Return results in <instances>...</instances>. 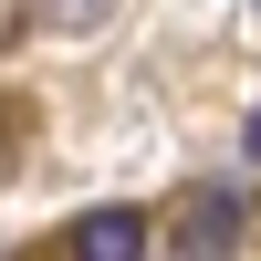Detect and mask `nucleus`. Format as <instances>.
I'll return each mask as SVG.
<instances>
[{
  "label": "nucleus",
  "instance_id": "obj_1",
  "mask_svg": "<svg viewBox=\"0 0 261 261\" xmlns=\"http://www.w3.org/2000/svg\"><path fill=\"white\" fill-rule=\"evenodd\" d=\"M178 251H188V261H230V251H241V199H230V188H199Z\"/></svg>",
  "mask_w": 261,
  "mask_h": 261
},
{
  "label": "nucleus",
  "instance_id": "obj_2",
  "mask_svg": "<svg viewBox=\"0 0 261 261\" xmlns=\"http://www.w3.org/2000/svg\"><path fill=\"white\" fill-rule=\"evenodd\" d=\"M73 261H146V220L136 209H84L73 220Z\"/></svg>",
  "mask_w": 261,
  "mask_h": 261
},
{
  "label": "nucleus",
  "instance_id": "obj_3",
  "mask_svg": "<svg viewBox=\"0 0 261 261\" xmlns=\"http://www.w3.org/2000/svg\"><path fill=\"white\" fill-rule=\"evenodd\" d=\"M251 157H261V105H251Z\"/></svg>",
  "mask_w": 261,
  "mask_h": 261
}]
</instances>
